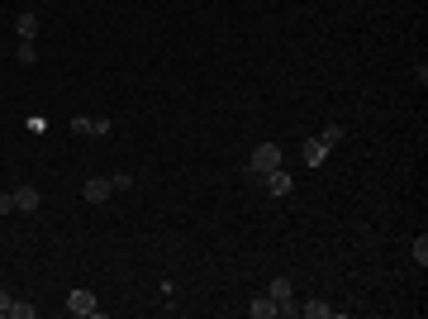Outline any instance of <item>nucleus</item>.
<instances>
[{
    "label": "nucleus",
    "instance_id": "obj_1",
    "mask_svg": "<svg viewBox=\"0 0 428 319\" xmlns=\"http://www.w3.org/2000/svg\"><path fill=\"white\" fill-rule=\"evenodd\" d=\"M276 167H286V153H281L276 143H257V148L247 153V172H257V177H267Z\"/></svg>",
    "mask_w": 428,
    "mask_h": 319
},
{
    "label": "nucleus",
    "instance_id": "obj_2",
    "mask_svg": "<svg viewBox=\"0 0 428 319\" xmlns=\"http://www.w3.org/2000/svg\"><path fill=\"white\" fill-rule=\"evenodd\" d=\"M67 315H77V319H100V300H95V291L77 286V291L67 295Z\"/></svg>",
    "mask_w": 428,
    "mask_h": 319
},
{
    "label": "nucleus",
    "instance_id": "obj_3",
    "mask_svg": "<svg viewBox=\"0 0 428 319\" xmlns=\"http://www.w3.org/2000/svg\"><path fill=\"white\" fill-rule=\"evenodd\" d=\"M262 191H267L271 200H286V195H291V191H295L291 172H286V167H276V172H267V177H262Z\"/></svg>",
    "mask_w": 428,
    "mask_h": 319
},
{
    "label": "nucleus",
    "instance_id": "obj_4",
    "mask_svg": "<svg viewBox=\"0 0 428 319\" xmlns=\"http://www.w3.org/2000/svg\"><path fill=\"white\" fill-rule=\"evenodd\" d=\"M328 153H333V148H328L323 138H305V143H300V158H305V167H323V158H328Z\"/></svg>",
    "mask_w": 428,
    "mask_h": 319
},
{
    "label": "nucleus",
    "instance_id": "obj_5",
    "mask_svg": "<svg viewBox=\"0 0 428 319\" xmlns=\"http://www.w3.org/2000/svg\"><path fill=\"white\" fill-rule=\"evenodd\" d=\"M81 195H86L91 205H105L109 195H114V186H109V177H91V181L81 186Z\"/></svg>",
    "mask_w": 428,
    "mask_h": 319
},
{
    "label": "nucleus",
    "instance_id": "obj_6",
    "mask_svg": "<svg viewBox=\"0 0 428 319\" xmlns=\"http://www.w3.org/2000/svg\"><path fill=\"white\" fill-rule=\"evenodd\" d=\"M38 205H43V195L33 186H15V210L20 214H38Z\"/></svg>",
    "mask_w": 428,
    "mask_h": 319
},
{
    "label": "nucleus",
    "instance_id": "obj_7",
    "mask_svg": "<svg viewBox=\"0 0 428 319\" xmlns=\"http://www.w3.org/2000/svg\"><path fill=\"white\" fill-rule=\"evenodd\" d=\"M300 315H305V319H333L338 310H333L328 300H300Z\"/></svg>",
    "mask_w": 428,
    "mask_h": 319
},
{
    "label": "nucleus",
    "instance_id": "obj_8",
    "mask_svg": "<svg viewBox=\"0 0 428 319\" xmlns=\"http://www.w3.org/2000/svg\"><path fill=\"white\" fill-rule=\"evenodd\" d=\"M15 34L33 43V38H38V15H33V10H24V15H15Z\"/></svg>",
    "mask_w": 428,
    "mask_h": 319
},
{
    "label": "nucleus",
    "instance_id": "obj_9",
    "mask_svg": "<svg viewBox=\"0 0 428 319\" xmlns=\"http://www.w3.org/2000/svg\"><path fill=\"white\" fill-rule=\"evenodd\" d=\"M267 295L281 305V300H291V295H295V281H291V276H271V281H267Z\"/></svg>",
    "mask_w": 428,
    "mask_h": 319
},
{
    "label": "nucleus",
    "instance_id": "obj_10",
    "mask_svg": "<svg viewBox=\"0 0 428 319\" xmlns=\"http://www.w3.org/2000/svg\"><path fill=\"white\" fill-rule=\"evenodd\" d=\"M247 315L252 319H276V300H271V295H257V300L247 305Z\"/></svg>",
    "mask_w": 428,
    "mask_h": 319
},
{
    "label": "nucleus",
    "instance_id": "obj_11",
    "mask_svg": "<svg viewBox=\"0 0 428 319\" xmlns=\"http://www.w3.org/2000/svg\"><path fill=\"white\" fill-rule=\"evenodd\" d=\"M15 62H20V67H33V62H38V48H33L29 38H20V48H15Z\"/></svg>",
    "mask_w": 428,
    "mask_h": 319
},
{
    "label": "nucleus",
    "instance_id": "obj_12",
    "mask_svg": "<svg viewBox=\"0 0 428 319\" xmlns=\"http://www.w3.org/2000/svg\"><path fill=\"white\" fill-rule=\"evenodd\" d=\"M319 138L328 143V148H338V143L348 138V129H343V124H323V133H319Z\"/></svg>",
    "mask_w": 428,
    "mask_h": 319
},
{
    "label": "nucleus",
    "instance_id": "obj_13",
    "mask_svg": "<svg viewBox=\"0 0 428 319\" xmlns=\"http://www.w3.org/2000/svg\"><path fill=\"white\" fill-rule=\"evenodd\" d=\"M10 315H15V319H33V315H38V305H33V300H10Z\"/></svg>",
    "mask_w": 428,
    "mask_h": 319
},
{
    "label": "nucleus",
    "instance_id": "obj_14",
    "mask_svg": "<svg viewBox=\"0 0 428 319\" xmlns=\"http://www.w3.org/2000/svg\"><path fill=\"white\" fill-rule=\"evenodd\" d=\"M414 262L428 267V234H419V239H414Z\"/></svg>",
    "mask_w": 428,
    "mask_h": 319
},
{
    "label": "nucleus",
    "instance_id": "obj_15",
    "mask_svg": "<svg viewBox=\"0 0 428 319\" xmlns=\"http://www.w3.org/2000/svg\"><path fill=\"white\" fill-rule=\"evenodd\" d=\"M109 186H114V191H134V177H129V172H114Z\"/></svg>",
    "mask_w": 428,
    "mask_h": 319
},
{
    "label": "nucleus",
    "instance_id": "obj_16",
    "mask_svg": "<svg viewBox=\"0 0 428 319\" xmlns=\"http://www.w3.org/2000/svg\"><path fill=\"white\" fill-rule=\"evenodd\" d=\"M0 214H15V191H5V195H0Z\"/></svg>",
    "mask_w": 428,
    "mask_h": 319
},
{
    "label": "nucleus",
    "instance_id": "obj_17",
    "mask_svg": "<svg viewBox=\"0 0 428 319\" xmlns=\"http://www.w3.org/2000/svg\"><path fill=\"white\" fill-rule=\"evenodd\" d=\"M10 300H15V295H10V291H0V315H10Z\"/></svg>",
    "mask_w": 428,
    "mask_h": 319
}]
</instances>
